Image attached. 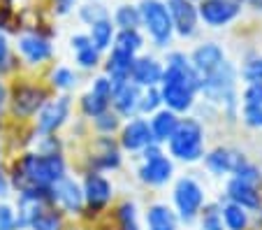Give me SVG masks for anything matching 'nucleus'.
Listing matches in <instances>:
<instances>
[{
  "mask_svg": "<svg viewBox=\"0 0 262 230\" xmlns=\"http://www.w3.org/2000/svg\"><path fill=\"white\" fill-rule=\"evenodd\" d=\"M232 177H237L239 181H244V184L248 186H255V189L262 191V168L255 165L253 160H246L242 168H239L237 172H234Z\"/></svg>",
  "mask_w": 262,
  "mask_h": 230,
  "instance_id": "nucleus-37",
  "label": "nucleus"
},
{
  "mask_svg": "<svg viewBox=\"0 0 262 230\" xmlns=\"http://www.w3.org/2000/svg\"><path fill=\"white\" fill-rule=\"evenodd\" d=\"M74 110V100L70 93H58L56 98L42 105V110L33 119V133L35 135H58L60 130L70 123Z\"/></svg>",
  "mask_w": 262,
  "mask_h": 230,
  "instance_id": "nucleus-7",
  "label": "nucleus"
},
{
  "mask_svg": "<svg viewBox=\"0 0 262 230\" xmlns=\"http://www.w3.org/2000/svg\"><path fill=\"white\" fill-rule=\"evenodd\" d=\"M0 86H3V81H0Z\"/></svg>",
  "mask_w": 262,
  "mask_h": 230,
  "instance_id": "nucleus-46",
  "label": "nucleus"
},
{
  "mask_svg": "<svg viewBox=\"0 0 262 230\" xmlns=\"http://www.w3.org/2000/svg\"><path fill=\"white\" fill-rule=\"evenodd\" d=\"M239 79L244 84H262V56L251 54L239 68Z\"/></svg>",
  "mask_w": 262,
  "mask_h": 230,
  "instance_id": "nucleus-34",
  "label": "nucleus"
},
{
  "mask_svg": "<svg viewBox=\"0 0 262 230\" xmlns=\"http://www.w3.org/2000/svg\"><path fill=\"white\" fill-rule=\"evenodd\" d=\"M195 223H198L200 230H225L223 219H221V207H218V200L216 202H207V205L202 207V212H200V216H198Z\"/></svg>",
  "mask_w": 262,
  "mask_h": 230,
  "instance_id": "nucleus-33",
  "label": "nucleus"
},
{
  "mask_svg": "<svg viewBox=\"0 0 262 230\" xmlns=\"http://www.w3.org/2000/svg\"><path fill=\"white\" fill-rule=\"evenodd\" d=\"M160 79H163V60L151 54H139L130 70V81L139 89H154L160 86Z\"/></svg>",
  "mask_w": 262,
  "mask_h": 230,
  "instance_id": "nucleus-19",
  "label": "nucleus"
},
{
  "mask_svg": "<svg viewBox=\"0 0 262 230\" xmlns=\"http://www.w3.org/2000/svg\"><path fill=\"white\" fill-rule=\"evenodd\" d=\"M207 202H209L207 189H204V184L195 175H181L174 179L172 202H169V205L174 207V212H177L181 223L193 225Z\"/></svg>",
  "mask_w": 262,
  "mask_h": 230,
  "instance_id": "nucleus-3",
  "label": "nucleus"
},
{
  "mask_svg": "<svg viewBox=\"0 0 262 230\" xmlns=\"http://www.w3.org/2000/svg\"><path fill=\"white\" fill-rule=\"evenodd\" d=\"M14 56H12V45L7 35L0 30V75H10L14 70Z\"/></svg>",
  "mask_w": 262,
  "mask_h": 230,
  "instance_id": "nucleus-39",
  "label": "nucleus"
},
{
  "mask_svg": "<svg viewBox=\"0 0 262 230\" xmlns=\"http://www.w3.org/2000/svg\"><path fill=\"white\" fill-rule=\"evenodd\" d=\"M109 16V12H107V7L102 5V3H98V0H93V3H86V5H81L79 7V19L84 21V24H95V21H100V19H107Z\"/></svg>",
  "mask_w": 262,
  "mask_h": 230,
  "instance_id": "nucleus-38",
  "label": "nucleus"
},
{
  "mask_svg": "<svg viewBox=\"0 0 262 230\" xmlns=\"http://www.w3.org/2000/svg\"><path fill=\"white\" fill-rule=\"evenodd\" d=\"M137 56L133 54H125V51H119V49H109V56L102 65V75L112 79V84L119 86L123 81H130V70H133V63Z\"/></svg>",
  "mask_w": 262,
  "mask_h": 230,
  "instance_id": "nucleus-22",
  "label": "nucleus"
},
{
  "mask_svg": "<svg viewBox=\"0 0 262 230\" xmlns=\"http://www.w3.org/2000/svg\"><path fill=\"white\" fill-rule=\"evenodd\" d=\"M51 205L60 212L63 216H84V189L81 179L74 175H65L51 186Z\"/></svg>",
  "mask_w": 262,
  "mask_h": 230,
  "instance_id": "nucleus-10",
  "label": "nucleus"
},
{
  "mask_svg": "<svg viewBox=\"0 0 262 230\" xmlns=\"http://www.w3.org/2000/svg\"><path fill=\"white\" fill-rule=\"evenodd\" d=\"M165 5L169 10L174 24V33L183 40H188L198 33L200 16H198V5L195 0H165Z\"/></svg>",
  "mask_w": 262,
  "mask_h": 230,
  "instance_id": "nucleus-16",
  "label": "nucleus"
},
{
  "mask_svg": "<svg viewBox=\"0 0 262 230\" xmlns=\"http://www.w3.org/2000/svg\"><path fill=\"white\" fill-rule=\"evenodd\" d=\"M12 193V186H10V177H7V170L0 165V200H5L7 195Z\"/></svg>",
  "mask_w": 262,
  "mask_h": 230,
  "instance_id": "nucleus-43",
  "label": "nucleus"
},
{
  "mask_svg": "<svg viewBox=\"0 0 262 230\" xmlns=\"http://www.w3.org/2000/svg\"><path fill=\"white\" fill-rule=\"evenodd\" d=\"M221 198L244 207L246 212H255L262 207V191L255 189V186L244 184L237 177H228V179H225V189H223Z\"/></svg>",
  "mask_w": 262,
  "mask_h": 230,
  "instance_id": "nucleus-18",
  "label": "nucleus"
},
{
  "mask_svg": "<svg viewBox=\"0 0 262 230\" xmlns=\"http://www.w3.org/2000/svg\"><path fill=\"white\" fill-rule=\"evenodd\" d=\"M28 230H65V216L49 202L35 214V219L28 223Z\"/></svg>",
  "mask_w": 262,
  "mask_h": 230,
  "instance_id": "nucleus-29",
  "label": "nucleus"
},
{
  "mask_svg": "<svg viewBox=\"0 0 262 230\" xmlns=\"http://www.w3.org/2000/svg\"><path fill=\"white\" fill-rule=\"evenodd\" d=\"M70 175V163L65 154H40L35 149H26L14 156L7 168L12 193H30L51 198V186Z\"/></svg>",
  "mask_w": 262,
  "mask_h": 230,
  "instance_id": "nucleus-1",
  "label": "nucleus"
},
{
  "mask_svg": "<svg viewBox=\"0 0 262 230\" xmlns=\"http://www.w3.org/2000/svg\"><path fill=\"white\" fill-rule=\"evenodd\" d=\"M121 126H123V119H121V116L116 114L112 107L91 121V130H93L95 135H112V137H114V135H119Z\"/></svg>",
  "mask_w": 262,
  "mask_h": 230,
  "instance_id": "nucleus-32",
  "label": "nucleus"
},
{
  "mask_svg": "<svg viewBox=\"0 0 262 230\" xmlns=\"http://www.w3.org/2000/svg\"><path fill=\"white\" fill-rule=\"evenodd\" d=\"M158 110H163V98H160V91L158 86H154V89H144L142 91V98H139V116H151L156 114Z\"/></svg>",
  "mask_w": 262,
  "mask_h": 230,
  "instance_id": "nucleus-35",
  "label": "nucleus"
},
{
  "mask_svg": "<svg viewBox=\"0 0 262 230\" xmlns=\"http://www.w3.org/2000/svg\"><path fill=\"white\" fill-rule=\"evenodd\" d=\"M79 86V72L68 68V65H56L49 72V89L56 93H72Z\"/></svg>",
  "mask_w": 262,
  "mask_h": 230,
  "instance_id": "nucleus-27",
  "label": "nucleus"
},
{
  "mask_svg": "<svg viewBox=\"0 0 262 230\" xmlns=\"http://www.w3.org/2000/svg\"><path fill=\"white\" fill-rule=\"evenodd\" d=\"M70 47H72V51H81V49H86V47H91L89 33H77V35H72L70 37Z\"/></svg>",
  "mask_w": 262,
  "mask_h": 230,
  "instance_id": "nucleus-42",
  "label": "nucleus"
},
{
  "mask_svg": "<svg viewBox=\"0 0 262 230\" xmlns=\"http://www.w3.org/2000/svg\"><path fill=\"white\" fill-rule=\"evenodd\" d=\"M137 181L146 189H165L174 181L177 163L167 156L163 144H151L139 154V165L135 170Z\"/></svg>",
  "mask_w": 262,
  "mask_h": 230,
  "instance_id": "nucleus-4",
  "label": "nucleus"
},
{
  "mask_svg": "<svg viewBox=\"0 0 262 230\" xmlns=\"http://www.w3.org/2000/svg\"><path fill=\"white\" fill-rule=\"evenodd\" d=\"M89 37H91V45H93L100 54H104V51L112 49L114 37H116V26H114V21H112V16L91 24L89 26Z\"/></svg>",
  "mask_w": 262,
  "mask_h": 230,
  "instance_id": "nucleus-26",
  "label": "nucleus"
},
{
  "mask_svg": "<svg viewBox=\"0 0 262 230\" xmlns=\"http://www.w3.org/2000/svg\"><path fill=\"white\" fill-rule=\"evenodd\" d=\"M114 21L116 30H139L142 28V14H139V7L137 5H119L114 10Z\"/></svg>",
  "mask_w": 262,
  "mask_h": 230,
  "instance_id": "nucleus-30",
  "label": "nucleus"
},
{
  "mask_svg": "<svg viewBox=\"0 0 262 230\" xmlns=\"http://www.w3.org/2000/svg\"><path fill=\"white\" fill-rule=\"evenodd\" d=\"M116 140H119L121 151H123V154H130V156H139L146 147L156 144L154 133H151V126H148L146 116H133V119H125Z\"/></svg>",
  "mask_w": 262,
  "mask_h": 230,
  "instance_id": "nucleus-12",
  "label": "nucleus"
},
{
  "mask_svg": "<svg viewBox=\"0 0 262 230\" xmlns=\"http://www.w3.org/2000/svg\"><path fill=\"white\" fill-rule=\"evenodd\" d=\"M144 35L142 30H116V37H114V45L112 49H119L125 51V54H133L139 56V51L144 49Z\"/></svg>",
  "mask_w": 262,
  "mask_h": 230,
  "instance_id": "nucleus-31",
  "label": "nucleus"
},
{
  "mask_svg": "<svg viewBox=\"0 0 262 230\" xmlns=\"http://www.w3.org/2000/svg\"><path fill=\"white\" fill-rule=\"evenodd\" d=\"M0 230H19V225H16V210L7 200H0Z\"/></svg>",
  "mask_w": 262,
  "mask_h": 230,
  "instance_id": "nucleus-40",
  "label": "nucleus"
},
{
  "mask_svg": "<svg viewBox=\"0 0 262 230\" xmlns=\"http://www.w3.org/2000/svg\"><path fill=\"white\" fill-rule=\"evenodd\" d=\"M142 223H144V230H179L181 228V221H179L174 207L163 200L151 202L144 210Z\"/></svg>",
  "mask_w": 262,
  "mask_h": 230,
  "instance_id": "nucleus-20",
  "label": "nucleus"
},
{
  "mask_svg": "<svg viewBox=\"0 0 262 230\" xmlns=\"http://www.w3.org/2000/svg\"><path fill=\"white\" fill-rule=\"evenodd\" d=\"M3 154H5V151H3V140H0V165H3Z\"/></svg>",
  "mask_w": 262,
  "mask_h": 230,
  "instance_id": "nucleus-45",
  "label": "nucleus"
},
{
  "mask_svg": "<svg viewBox=\"0 0 262 230\" xmlns=\"http://www.w3.org/2000/svg\"><path fill=\"white\" fill-rule=\"evenodd\" d=\"M167 156L174 163L198 165L207 154V123L198 114H186L179 121V128L165 144Z\"/></svg>",
  "mask_w": 262,
  "mask_h": 230,
  "instance_id": "nucleus-2",
  "label": "nucleus"
},
{
  "mask_svg": "<svg viewBox=\"0 0 262 230\" xmlns=\"http://www.w3.org/2000/svg\"><path fill=\"white\" fill-rule=\"evenodd\" d=\"M114 223H116V230H144L137 202L130 200V198L121 200L114 207Z\"/></svg>",
  "mask_w": 262,
  "mask_h": 230,
  "instance_id": "nucleus-25",
  "label": "nucleus"
},
{
  "mask_svg": "<svg viewBox=\"0 0 262 230\" xmlns=\"http://www.w3.org/2000/svg\"><path fill=\"white\" fill-rule=\"evenodd\" d=\"M51 98L49 89L35 81H16L10 86V98H7V112L16 121H30L42 110L47 100Z\"/></svg>",
  "mask_w": 262,
  "mask_h": 230,
  "instance_id": "nucleus-6",
  "label": "nucleus"
},
{
  "mask_svg": "<svg viewBox=\"0 0 262 230\" xmlns=\"http://www.w3.org/2000/svg\"><path fill=\"white\" fill-rule=\"evenodd\" d=\"M81 189H84V205L89 216H100L109 210V205L114 202V184L107 175L102 172H91L84 170L81 175Z\"/></svg>",
  "mask_w": 262,
  "mask_h": 230,
  "instance_id": "nucleus-9",
  "label": "nucleus"
},
{
  "mask_svg": "<svg viewBox=\"0 0 262 230\" xmlns=\"http://www.w3.org/2000/svg\"><path fill=\"white\" fill-rule=\"evenodd\" d=\"M158 91H160V98H163V107L172 110L174 114H179V116L193 114L198 102H200V93L188 84L160 81Z\"/></svg>",
  "mask_w": 262,
  "mask_h": 230,
  "instance_id": "nucleus-13",
  "label": "nucleus"
},
{
  "mask_svg": "<svg viewBox=\"0 0 262 230\" xmlns=\"http://www.w3.org/2000/svg\"><path fill=\"white\" fill-rule=\"evenodd\" d=\"M218 207H221V219L225 230H251V212L223 198H218Z\"/></svg>",
  "mask_w": 262,
  "mask_h": 230,
  "instance_id": "nucleus-24",
  "label": "nucleus"
},
{
  "mask_svg": "<svg viewBox=\"0 0 262 230\" xmlns=\"http://www.w3.org/2000/svg\"><path fill=\"white\" fill-rule=\"evenodd\" d=\"M246 160H248L246 154H244L242 149H237V147L216 144V147H211V149H207V154H204V158H202V165H204V170L211 177H216V179H228Z\"/></svg>",
  "mask_w": 262,
  "mask_h": 230,
  "instance_id": "nucleus-11",
  "label": "nucleus"
},
{
  "mask_svg": "<svg viewBox=\"0 0 262 230\" xmlns=\"http://www.w3.org/2000/svg\"><path fill=\"white\" fill-rule=\"evenodd\" d=\"M74 63H77L79 70H86V72L98 70L100 63H102V54L91 45V47H86V49H81V51H74Z\"/></svg>",
  "mask_w": 262,
  "mask_h": 230,
  "instance_id": "nucleus-36",
  "label": "nucleus"
},
{
  "mask_svg": "<svg viewBox=\"0 0 262 230\" xmlns=\"http://www.w3.org/2000/svg\"><path fill=\"white\" fill-rule=\"evenodd\" d=\"M16 51L30 68H40L54 58V45L49 37L40 35V33H24L16 40Z\"/></svg>",
  "mask_w": 262,
  "mask_h": 230,
  "instance_id": "nucleus-15",
  "label": "nucleus"
},
{
  "mask_svg": "<svg viewBox=\"0 0 262 230\" xmlns=\"http://www.w3.org/2000/svg\"><path fill=\"white\" fill-rule=\"evenodd\" d=\"M179 121H181V116L174 114V112L167 110V107H163V110H158L156 114L148 116V126H151V133H154L156 144H163V147L167 144L169 137L177 133Z\"/></svg>",
  "mask_w": 262,
  "mask_h": 230,
  "instance_id": "nucleus-23",
  "label": "nucleus"
},
{
  "mask_svg": "<svg viewBox=\"0 0 262 230\" xmlns=\"http://www.w3.org/2000/svg\"><path fill=\"white\" fill-rule=\"evenodd\" d=\"M242 14V0H198V16L209 28H223Z\"/></svg>",
  "mask_w": 262,
  "mask_h": 230,
  "instance_id": "nucleus-14",
  "label": "nucleus"
},
{
  "mask_svg": "<svg viewBox=\"0 0 262 230\" xmlns=\"http://www.w3.org/2000/svg\"><path fill=\"white\" fill-rule=\"evenodd\" d=\"M77 107H79L81 119L93 121L95 116H100L102 112H107L109 107H112V100H107V98H102V95L93 93V91L89 89L86 93H81V98L77 100Z\"/></svg>",
  "mask_w": 262,
  "mask_h": 230,
  "instance_id": "nucleus-28",
  "label": "nucleus"
},
{
  "mask_svg": "<svg viewBox=\"0 0 262 230\" xmlns=\"http://www.w3.org/2000/svg\"><path fill=\"white\" fill-rule=\"evenodd\" d=\"M248 5H253V7H257V10H260L262 7V0H246Z\"/></svg>",
  "mask_w": 262,
  "mask_h": 230,
  "instance_id": "nucleus-44",
  "label": "nucleus"
},
{
  "mask_svg": "<svg viewBox=\"0 0 262 230\" xmlns=\"http://www.w3.org/2000/svg\"><path fill=\"white\" fill-rule=\"evenodd\" d=\"M188 58H190L193 70L198 72L200 77H207V75H211V72H216L218 68L228 60V56H225V49H223L218 42H202V45H198L190 51Z\"/></svg>",
  "mask_w": 262,
  "mask_h": 230,
  "instance_id": "nucleus-17",
  "label": "nucleus"
},
{
  "mask_svg": "<svg viewBox=\"0 0 262 230\" xmlns=\"http://www.w3.org/2000/svg\"><path fill=\"white\" fill-rule=\"evenodd\" d=\"M142 91L137 84L133 81H123V84L114 86V95H112V110L121 116V119H133L139 116V98H142Z\"/></svg>",
  "mask_w": 262,
  "mask_h": 230,
  "instance_id": "nucleus-21",
  "label": "nucleus"
},
{
  "mask_svg": "<svg viewBox=\"0 0 262 230\" xmlns=\"http://www.w3.org/2000/svg\"><path fill=\"white\" fill-rule=\"evenodd\" d=\"M74 7H77V0H54V14L56 16H68Z\"/></svg>",
  "mask_w": 262,
  "mask_h": 230,
  "instance_id": "nucleus-41",
  "label": "nucleus"
},
{
  "mask_svg": "<svg viewBox=\"0 0 262 230\" xmlns=\"http://www.w3.org/2000/svg\"><path fill=\"white\" fill-rule=\"evenodd\" d=\"M123 168V151L119 140L112 135H95L89 142V156L84 158V170L91 172H116Z\"/></svg>",
  "mask_w": 262,
  "mask_h": 230,
  "instance_id": "nucleus-8",
  "label": "nucleus"
},
{
  "mask_svg": "<svg viewBox=\"0 0 262 230\" xmlns=\"http://www.w3.org/2000/svg\"><path fill=\"white\" fill-rule=\"evenodd\" d=\"M137 7L142 14V28L146 30L151 45L156 49H167L174 37V24L165 0H142Z\"/></svg>",
  "mask_w": 262,
  "mask_h": 230,
  "instance_id": "nucleus-5",
  "label": "nucleus"
}]
</instances>
